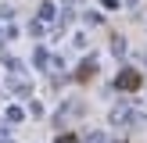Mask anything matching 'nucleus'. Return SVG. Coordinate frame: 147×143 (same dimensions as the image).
Returning <instances> with one entry per match:
<instances>
[{"instance_id":"f257e3e1","label":"nucleus","mask_w":147,"mask_h":143,"mask_svg":"<svg viewBox=\"0 0 147 143\" xmlns=\"http://www.w3.org/2000/svg\"><path fill=\"white\" fill-rule=\"evenodd\" d=\"M136 86H140V75L136 72H122L119 75V90H136Z\"/></svg>"}]
</instances>
